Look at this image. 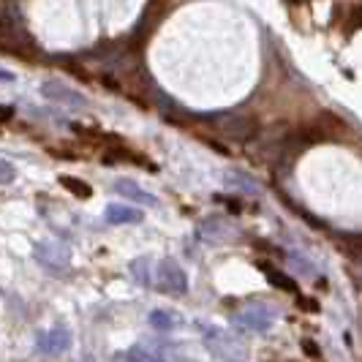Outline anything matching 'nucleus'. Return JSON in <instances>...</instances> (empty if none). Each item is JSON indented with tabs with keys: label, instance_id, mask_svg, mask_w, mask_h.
<instances>
[{
	"label": "nucleus",
	"instance_id": "nucleus-4",
	"mask_svg": "<svg viewBox=\"0 0 362 362\" xmlns=\"http://www.w3.org/2000/svg\"><path fill=\"white\" fill-rule=\"evenodd\" d=\"M33 256L49 270H69V264H71V251L57 243H38Z\"/></svg>",
	"mask_w": 362,
	"mask_h": 362
},
{
	"label": "nucleus",
	"instance_id": "nucleus-7",
	"mask_svg": "<svg viewBox=\"0 0 362 362\" xmlns=\"http://www.w3.org/2000/svg\"><path fill=\"white\" fill-rule=\"evenodd\" d=\"M142 218L145 216L139 210H134L128 204H109L107 207V221L115 223V226H120V223H139Z\"/></svg>",
	"mask_w": 362,
	"mask_h": 362
},
{
	"label": "nucleus",
	"instance_id": "nucleus-1",
	"mask_svg": "<svg viewBox=\"0 0 362 362\" xmlns=\"http://www.w3.org/2000/svg\"><path fill=\"white\" fill-rule=\"evenodd\" d=\"M204 346L213 357L223 362H248V354H251L248 344L243 338L232 335V332H226V329H207Z\"/></svg>",
	"mask_w": 362,
	"mask_h": 362
},
{
	"label": "nucleus",
	"instance_id": "nucleus-10",
	"mask_svg": "<svg viewBox=\"0 0 362 362\" xmlns=\"http://www.w3.org/2000/svg\"><path fill=\"white\" fill-rule=\"evenodd\" d=\"M175 325H177V316L169 313V310H153L150 313V327H156V329H172Z\"/></svg>",
	"mask_w": 362,
	"mask_h": 362
},
{
	"label": "nucleus",
	"instance_id": "nucleus-12",
	"mask_svg": "<svg viewBox=\"0 0 362 362\" xmlns=\"http://www.w3.org/2000/svg\"><path fill=\"white\" fill-rule=\"evenodd\" d=\"M264 272H267V278H270L272 286H284V289H289V291H297V286H294V281H289L286 275H278V272L270 270V267H267Z\"/></svg>",
	"mask_w": 362,
	"mask_h": 362
},
{
	"label": "nucleus",
	"instance_id": "nucleus-13",
	"mask_svg": "<svg viewBox=\"0 0 362 362\" xmlns=\"http://www.w3.org/2000/svg\"><path fill=\"white\" fill-rule=\"evenodd\" d=\"M14 175H17V172H14V166L0 158V182H3V185H6V182H11L14 180Z\"/></svg>",
	"mask_w": 362,
	"mask_h": 362
},
{
	"label": "nucleus",
	"instance_id": "nucleus-6",
	"mask_svg": "<svg viewBox=\"0 0 362 362\" xmlns=\"http://www.w3.org/2000/svg\"><path fill=\"white\" fill-rule=\"evenodd\" d=\"M41 93H44L47 98L57 101V104H66V107H85V104H88L79 93L69 90V88H60V85H54V82H47V85L41 88Z\"/></svg>",
	"mask_w": 362,
	"mask_h": 362
},
{
	"label": "nucleus",
	"instance_id": "nucleus-3",
	"mask_svg": "<svg viewBox=\"0 0 362 362\" xmlns=\"http://www.w3.org/2000/svg\"><path fill=\"white\" fill-rule=\"evenodd\" d=\"M275 319H278V313L267 303H254L245 310H240V316H237V322L245 329H251V332H267L275 325Z\"/></svg>",
	"mask_w": 362,
	"mask_h": 362
},
{
	"label": "nucleus",
	"instance_id": "nucleus-5",
	"mask_svg": "<svg viewBox=\"0 0 362 362\" xmlns=\"http://www.w3.org/2000/svg\"><path fill=\"white\" fill-rule=\"evenodd\" d=\"M36 346L44 354H63L71 346V332L66 327H52V329H47V332L38 335Z\"/></svg>",
	"mask_w": 362,
	"mask_h": 362
},
{
	"label": "nucleus",
	"instance_id": "nucleus-8",
	"mask_svg": "<svg viewBox=\"0 0 362 362\" xmlns=\"http://www.w3.org/2000/svg\"><path fill=\"white\" fill-rule=\"evenodd\" d=\"M117 194H123V197H128L131 202H136V204H156V197L153 194H147V191H142L136 182H131V180H117Z\"/></svg>",
	"mask_w": 362,
	"mask_h": 362
},
{
	"label": "nucleus",
	"instance_id": "nucleus-2",
	"mask_svg": "<svg viewBox=\"0 0 362 362\" xmlns=\"http://www.w3.org/2000/svg\"><path fill=\"white\" fill-rule=\"evenodd\" d=\"M156 286L163 294H177L180 297L188 291V278H185V272L175 259H163L158 270H156Z\"/></svg>",
	"mask_w": 362,
	"mask_h": 362
},
{
	"label": "nucleus",
	"instance_id": "nucleus-11",
	"mask_svg": "<svg viewBox=\"0 0 362 362\" xmlns=\"http://www.w3.org/2000/svg\"><path fill=\"white\" fill-rule=\"evenodd\" d=\"M60 182H63V188H69V191H74L79 199H88L93 191L90 185H85L82 180H76V177H60Z\"/></svg>",
	"mask_w": 362,
	"mask_h": 362
},
{
	"label": "nucleus",
	"instance_id": "nucleus-9",
	"mask_svg": "<svg viewBox=\"0 0 362 362\" xmlns=\"http://www.w3.org/2000/svg\"><path fill=\"white\" fill-rule=\"evenodd\" d=\"M112 362H163L158 354H153V351H147L142 346H131V349H123V351H117Z\"/></svg>",
	"mask_w": 362,
	"mask_h": 362
}]
</instances>
